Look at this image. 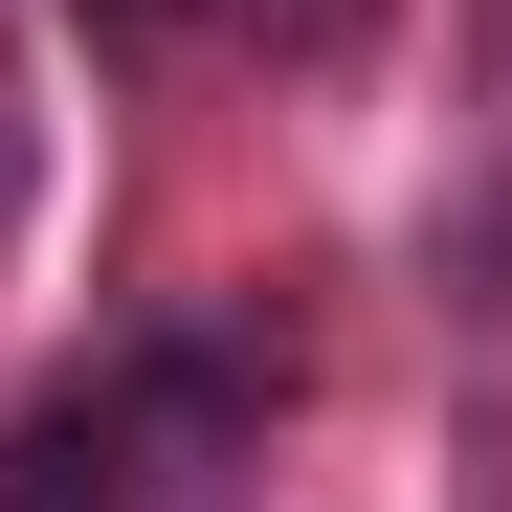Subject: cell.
I'll use <instances>...</instances> for the list:
<instances>
[{
  "mask_svg": "<svg viewBox=\"0 0 512 512\" xmlns=\"http://www.w3.org/2000/svg\"><path fill=\"white\" fill-rule=\"evenodd\" d=\"M245 468H268V379L223 334H134L0 423V512H245Z\"/></svg>",
  "mask_w": 512,
  "mask_h": 512,
  "instance_id": "6da1fadb",
  "label": "cell"
},
{
  "mask_svg": "<svg viewBox=\"0 0 512 512\" xmlns=\"http://www.w3.org/2000/svg\"><path fill=\"white\" fill-rule=\"evenodd\" d=\"M112 23H156V45H334L357 0H112Z\"/></svg>",
  "mask_w": 512,
  "mask_h": 512,
  "instance_id": "7a4b0ae2",
  "label": "cell"
}]
</instances>
